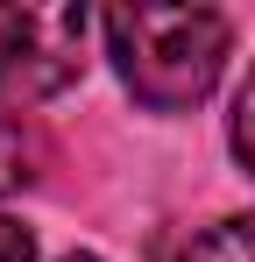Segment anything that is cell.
<instances>
[{
  "label": "cell",
  "instance_id": "cell-1",
  "mask_svg": "<svg viewBox=\"0 0 255 262\" xmlns=\"http://www.w3.org/2000/svg\"><path fill=\"white\" fill-rule=\"evenodd\" d=\"M107 29V57L121 71V85L149 106V114H184L199 106L220 71H227V14L213 7H114L99 14Z\"/></svg>",
  "mask_w": 255,
  "mask_h": 262
},
{
  "label": "cell",
  "instance_id": "cell-2",
  "mask_svg": "<svg viewBox=\"0 0 255 262\" xmlns=\"http://www.w3.org/2000/svg\"><path fill=\"white\" fill-rule=\"evenodd\" d=\"M85 36H92L85 7H0V99L36 106L78 85Z\"/></svg>",
  "mask_w": 255,
  "mask_h": 262
},
{
  "label": "cell",
  "instance_id": "cell-3",
  "mask_svg": "<svg viewBox=\"0 0 255 262\" xmlns=\"http://www.w3.org/2000/svg\"><path fill=\"white\" fill-rule=\"evenodd\" d=\"M177 262H255V213L213 220L206 234H192V241H184V255H177Z\"/></svg>",
  "mask_w": 255,
  "mask_h": 262
},
{
  "label": "cell",
  "instance_id": "cell-4",
  "mask_svg": "<svg viewBox=\"0 0 255 262\" xmlns=\"http://www.w3.org/2000/svg\"><path fill=\"white\" fill-rule=\"evenodd\" d=\"M29 177H36V142L22 135V121L0 114V191H22Z\"/></svg>",
  "mask_w": 255,
  "mask_h": 262
},
{
  "label": "cell",
  "instance_id": "cell-5",
  "mask_svg": "<svg viewBox=\"0 0 255 262\" xmlns=\"http://www.w3.org/2000/svg\"><path fill=\"white\" fill-rule=\"evenodd\" d=\"M227 142H234V163L255 177V64H248V78H241V92H234V121H227Z\"/></svg>",
  "mask_w": 255,
  "mask_h": 262
},
{
  "label": "cell",
  "instance_id": "cell-6",
  "mask_svg": "<svg viewBox=\"0 0 255 262\" xmlns=\"http://www.w3.org/2000/svg\"><path fill=\"white\" fill-rule=\"evenodd\" d=\"M0 262H36V234L14 213H0Z\"/></svg>",
  "mask_w": 255,
  "mask_h": 262
},
{
  "label": "cell",
  "instance_id": "cell-7",
  "mask_svg": "<svg viewBox=\"0 0 255 262\" xmlns=\"http://www.w3.org/2000/svg\"><path fill=\"white\" fill-rule=\"evenodd\" d=\"M64 262H99V255H64Z\"/></svg>",
  "mask_w": 255,
  "mask_h": 262
}]
</instances>
